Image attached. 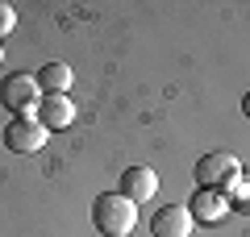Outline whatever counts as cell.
<instances>
[{
  "label": "cell",
  "mask_w": 250,
  "mask_h": 237,
  "mask_svg": "<svg viewBox=\"0 0 250 237\" xmlns=\"http://www.w3.org/2000/svg\"><path fill=\"white\" fill-rule=\"evenodd\" d=\"M92 225L100 237H129L138 225V204L125 200L121 192H104L92 200Z\"/></svg>",
  "instance_id": "1"
},
{
  "label": "cell",
  "mask_w": 250,
  "mask_h": 237,
  "mask_svg": "<svg viewBox=\"0 0 250 237\" xmlns=\"http://www.w3.org/2000/svg\"><path fill=\"white\" fill-rule=\"evenodd\" d=\"M242 179V162L229 150H213L196 162V187H213V192H229Z\"/></svg>",
  "instance_id": "2"
},
{
  "label": "cell",
  "mask_w": 250,
  "mask_h": 237,
  "mask_svg": "<svg viewBox=\"0 0 250 237\" xmlns=\"http://www.w3.org/2000/svg\"><path fill=\"white\" fill-rule=\"evenodd\" d=\"M0 100H4V108H9L13 117H34L38 100H42V88H38L34 75L17 71V75H9L4 83H0Z\"/></svg>",
  "instance_id": "3"
},
{
  "label": "cell",
  "mask_w": 250,
  "mask_h": 237,
  "mask_svg": "<svg viewBox=\"0 0 250 237\" xmlns=\"http://www.w3.org/2000/svg\"><path fill=\"white\" fill-rule=\"evenodd\" d=\"M46 138H50V133H46L34 117H13V121L4 125V150H13V154H38V150L46 146Z\"/></svg>",
  "instance_id": "4"
},
{
  "label": "cell",
  "mask_w": 250,
  "mask_h": 237,
  "mask_svg": "<svg viewBox=\"0 0 250 237\" xmlns=\"http://www.w3.org/2000/svg\"><path fill=\"white\" fill-rule=\"evenodd\" d=\"M192 225L196 220H192L188 204H163L150 220V233L154 237H192Z\"/></svg>",
  "instance_id": "5"
},
{
  "label": "cell",
  "mask_w": 250,
  "mask_h": 237,
  "mask_svg": "<svg viewBox=\"0 0 250 237\" xmlns=\"http://www.w3.org/2000/svg\"><path fill=\"white\" fill-rule=\"evenodd\" d=\"M34 121L42 125L46 133L67 129V125L75 121V104H71V96H42V100H38V108H34Z\"/></svg>",
  "instance_id": "6"
},
{
  "label": "cell",
  "mask_w": 250,
  "mask_h": 237,
  "mask_svg": "<svg viewBox=\"0 0 250 237\" xmlns=\"http://www.w3.org/2000/svg\"><path fill=\"white\" fill-rule=\"evenodd\" d=\"M188 212H192L196 225H217V220H225V212H229V200H225V192L196 187V192H192V204H188Z\"/></svg>",
  "instance_id": "7"
},
{
  "label": "cell",
  "mask_w": 250,
  "mask_h": 237,
  "mask_svg": "<svg viewBox=\"0 0 250 237\" xmlns=\"http://www.w3.org/2000/svg\"><path fill=\"white\" fill-rule=\"evenodd\" d=\"M154 192H159V175H154L150 167H129L121 175V196H125V200L142 204V200H150Z\"/></svg>",
  "instance_id": "8"
},
{
  "label": "cell",
  "mask_w": 250,
  "mask_h": 237,
  "mask_svg": "<svg viewBox=\"0 0 250 237\" xmlns=\"http://www.w3.org/2000/svg\"><path fill=\"white\" fill-rule=\"evenodd\" d=\"M34 79H38V88H42V96H67L75 75H71V67H67V62H46Z\"/></svg>",
  "instance_id": "9"
},
{
  "label": "cell",
  "mask_w": 250,
  "mask_h": 237,
  "mask_svg": "<svg viewBox=\"0 0 250 237\" xmlns=\"http://www.w3.org/2000/svg\"><path fill=\"white\" fill-rule=\"evenodd\" d=\"M225 200H229V212H238V217H250V179H238V183L225 192Z\"/></svg>",
  "instance_id": "10"
},
{
  "label": "cell",
  "mask_w": 250,
  "mask_h": 237,
  "mask_svg": "<svg viewBox=\"0 0 250 237\" xmlns=\"http://www.w3.org/2000/svg\"><path fill=\"white\" fill-rule=\"evenodd\" d=\"M13 29H17V13H13V4H4V0H0V38L13 34Z\"/></svg>",
  "instance_id": "11"
},
{
  "label": "cell",
  "mask_w": 250,
  "mask_h": 237,
  "mask_svg": "<svg viewBox=\"0 0 250 237\" xmlns=\"http://www.w3.org/2000/svg\"><path fill=\"white\" fill-rule=\"evenodd\" d=\"M242 117H246V121H250V92H246V96H242Z\"/></svg>",
  "instance_id": "12"
},
{
  "label": "cell",
  "mask_w": 250,
  "mask_h": 237,
  "mask_svg": "<svg viewBox=\"0 0 250 237\" xmlns=\"http://www.w3.org/2000/svg\"><path fill=\"white\" fill-rule=\"evenodd\" d=\"M0 59H4V54H0Z\"/></svg>",
  "instance_id": "13"
}]
</instances>
